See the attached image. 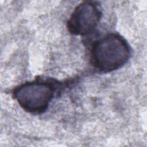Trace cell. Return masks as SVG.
Here are the masks:
<instances>
[{"instance_id": "obj_1", "label": "cell", "mask_w": 147, "mask_h": 147, "mask_svg": "<svg viewBox=\"0 0 147 147\" xmlns=\"http://www.w3.org/2000/svg\"><path fill=\"white\" fill-rule=\"evenodd\" d=\"M130 54L126 40L119 34L110 33L94 42L90 49V62L99 71L110 72L124 65Z\"/></svg>"}, {"instance_id": "obj_2", "label": "cell", "mask_w": 147, "mask_h": 147, "mask_svg": "<svg viewBox=\"0 0 147 147\" xmlns=\"http://www.w3.org/2000/svg\"><path fill=\"white\" fill-rule=\"evenodd\" d=\"M57 83L54 80L37 79L24 83L13 91V96L25 111L41 114L48 108L55 96Z\"/></svg>"}, {"instance_id": "obj_3", "label": "cell", "mask_w": 147, "mask_h": 147, "mask_svg": "<svg viewBox=\"0 0 147 147\" xmlns=\"http://www.w3.org/2000/svg\"><path fill=\"white\" fill-rule=\"evenodd\" d=\"M101 16L102 12L96 2L83 1L76 6L68 20V30L76 36L89 34L97 26Z\"/></svg>"}]
</instances>
